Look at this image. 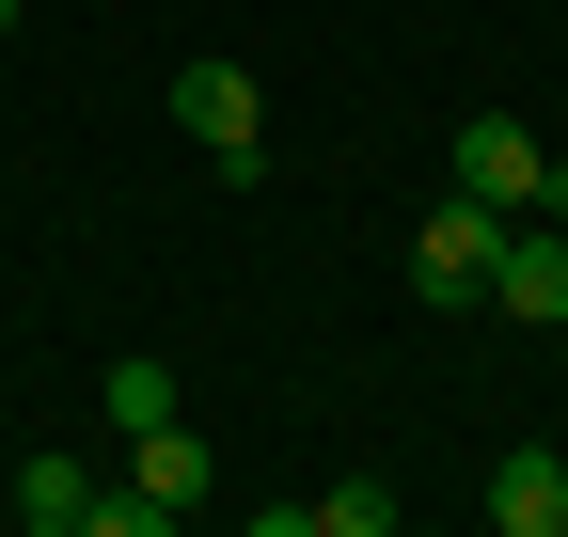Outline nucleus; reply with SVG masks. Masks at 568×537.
Wrapping results in <instances>:
<instances>
[{"instance_id": "9d476101", "label": "nucleus", "mask_w": 568, "mask_h": 537, "mask_svg": "<svg viewBox=\"0 0 568 537\" xmlns=\"http://www.w3.org/2000/svg\"><path fill=\"white\" fill-rule=\"evenodd\" d=\"M0 17H17V0H0Z\"/></svg>"}, {"instance_id": "6e6552de", "label": "nucleus", "mask_w": 568, "mask_h": 537, "mask_svg": "<svg viewBox=\"0 0 568 537\" xmlns=\"http://www.w3.org/2000/svg\"><path fill=\"white\" fill-rule=\"evenodd\" d=\"M316 537H395V490H379V475H332V490H316Z\"/></svg>"}, {"instance_id": "39448f33", "label": "nucleus", "mask_w": 568, "mask_h": 537, "mask_svg": "<svg viewBox=\"0 0 568 537\" xmlns=\"http://www.w3.org/2000/svg\"><path fill=\"white\" fill-rule=\"evenodd\" d=\"M489 521H506V537H568V458L552 443H506V458H489Z\"/></svg>"}, {"instance_id": "423d86ee", "label": "nucleus", "mask_w": 568, "mask_h": 537, "mask_svg": "<svg viewBox=\"0 0 568 537\" xmlns=\"http://www.w3.org/2000/svg\"><path fill=\"white\" fill-rule=\"evenodd\" d=\"M126 490H142V506H159V521H190L205 490H222V475H205V443H190V412H174V427H142V443H126Z\"/></svg>"}, {"instance_id": "7ed1b4c3", "label": "nucleus", "mask_w": 568, "mask_h": 537, "mask_svg": "<svg viewBox=\"0 0 568 537\" xmlns=\"http://www.w3.org/2000/svg\"><path fill=\"white\" fill-rule=\"evenodd\" d=\"M159 111H174V126H190V143L222 159L237 190L268 174V111H253V80H237V63H174V95H159Z\"/></svg>"}, {"instance_id": "f03ea898", "label": "nucleus", "mask_w": 568, "mask_h": 537, "mask_svg": "<svg viewBox=\"0 0 568 537\" xmlns=\"http://www.w3.org/2000/svg\"><path fill=\"white\" fill-rule=\"evenodd\" d=\"M489 253H506V206H474V190H443V206L410 222V301H489Z\"/></svg>"}, {"instance_id": "20e7f679", "label": "nucleus", "mask_w": 568, "mask_h": 537, "mask_svg": "<svg viewBox=\"0 0 568 537\" xmlns=\"http://www.w3.org/2000/svg\"><path fill=\"white\" fill-rule=\"evenodd\" d=\"M489 316H521V332H568V237L506 222V253H489Z\"/></svg>"}, {"instance_id": "0eeeda50", "label": "nucleus", "mask_w": 568, "mask_h": 537, "mask_svg": "<svg viewBox=\"0 0 568 537\" xmlns=\"http://www.w3.org/2000/svg\"><path fill=\"white\" fill-rule=\"evenodd\" d=\"M17 521L32 537H80L95 521V475H80V458H32V475H17Z\"/></svg>"}, {"instance_id": "1a4fd4ad", "label": "nucleus", "mask_w": 568, "mask_h": 537, "mask_svg": "<svg viewBox=\"0 0 568 537\" xmlns=\"http://www.w3.org/2000/svg\"><path fill=\"white\" fill-rule=\"evenodd\" d=\"M111 427H126V443L174 427V364H111Z\"/></svg>"}, {"instance_id": "f257e3e1", "label": "nucleus", "mask_w": 568, "mask_h": 537, "mask_svg": "<svg viewBox=\"0 0 568 537\" xmlns=\"http://www.w3.org/2000/svg\"><path fill=\"white\" fill-rule=\"evenodd\" d=\"M458 190L506 206V222H568V159L537 143L521 111H474V126H458Z\"/></svg>"}]
</instances>
